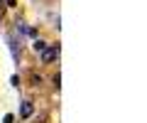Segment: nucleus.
Instances as JSON below:
<instances>
[{"mask_svg": "<svg viewBox=\"0 0 147 123\" xmlns=\"http://www.w3.org/2000/svg\"><path fill=\"white\" fill-rule=\"evenodd\" d=\"M59 57V44H47V49L42 52V62H54Z\"/></svg>", "mask_w": 147, "mask_h": 123, "instance_id": "1", "label": "nucleus"}, {"mask_svg": "<svg viewBox=\"0 0 147 123\" xmlns=\"http://www.w3.org/2000/svg\"><path fill=\"white\" fill-rule=\"evenodd\" d=\"M32 111H34V108H32V103H30V101H22V106H20V116H22V118H30Z\"/></svg>", "mask_w": 147, "mask_h": 123, "instance_id": "2", "label": "nucleus"}, {"mask_svg": "<svg viewBox=\"0 0 147 123\" xmlns=\"http://www.w3.org/2000/svg\"><path fill=\"white\" fill-rule=\"evenodd\" d=\"M34 49H37V52H44V49H47V42H42V39H37V42H34Z\"/></svg>", "mask_w": 147, "mask_h": 123, "instance_id": "3", "label": "nucleus"}, {"mask_svg": "<svg viewBox=\"0 0 147 123\" xmlns=\"http://www.w3.org/2000/svg\"><path fill=\"white\" fill-rule=\"evenodd\" d=\"M59 81H61V74H54V79H52V84H54V86H59Z\"/></svg>", "mask_w": 147, "mask_h": 123, "instance_id": "4", "label": "nucleus"}, {"mask_svg": "<svg viewBox=\"0 0 147 123\" xmlns=\"http://www.w3.org/2000/svg\"><path fill=\"white\" fill-rule=\"evenodd\" d=\"M5 3H7V5H10V7H15V0H5Z\"/></svg>", "mask_w": 147, "mask_h": 123, "instance_id": "5", "label": "nucleus"}]
</instances>
